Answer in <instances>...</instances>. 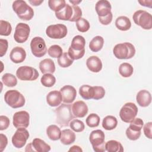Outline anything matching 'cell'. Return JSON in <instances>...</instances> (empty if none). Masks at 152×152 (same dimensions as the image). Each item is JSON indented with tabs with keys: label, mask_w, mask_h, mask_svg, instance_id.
Returning a JSON list of instances; mask_svg holds the SVG:
<instances>
[{
	"label": "cell",
	"mask_w": 152,
	"mask_h": 152,
	"mask_svg": "<svg viewBox=\"0 0 152 152\" xmlns=\"http://www.w3.org/2000/svg\"><path fill=\"white\" fill-rule=\"evenodd\" d=\"M72 112L74 117L83 118L88 113V106L83 101L79 100L74 103L71 107Z\"/></svg>",
	"instance_id": "2e32d148"
},
{
	"label": "cell",
	"mask_w": 152,
	"mask_h": 152,
	"mask_svg": "<svg viewBox=\"0 0 152 152\" xmlns=\"http://www.w3.org/2000/svg\"><path fill=\"white\" fill-rule=\"evenodd\" d=\"M67 27L62 24H56L49 26L46 30V35L53 39H61L67 34Z\"/></svg>",
	"instance_id": "9c48e42d"
},
{
	"label": "cell",
	"mask_w": 152,
	"mask_h": 152,
	"mask_svg": "<svg viewBox=\"0 0 152 152\" xmlns=\"http://www.w3.org/2000/svg\"><path fill=\"white\" fill-rule=\"evenodd\" d=\"M88 69L93 72H99L102 69V62L100 59L96 56H91L86 61Z\"/></svg>",
	"instance_id": "44dd1931"
},
{
	"label": "cell",
	"mask_w": 152,
	"mask_h": 152,
	"mask_svg": "<svg viewBox=\"0 0 152 152\" xmlns=\"http://www.w3.org/2000/svg\"><path fill=\"white\" fill-rule=\"evenodd\" d=\"M43 2V1H37V0H33V1H29V2L34 6H38L40 5L42 2Z\"/></svg>",
	"instance_id": "11a10c76"
},
{
	"label": "cell",
	"mask_w": 152,
	"mask_h": 152,
	"mask_svg": "<svg viewBox=\"0 0 152 152\" xmlns=\"http://www.w3.org/2000/svg\"><path fill=\"white\" fill-rule=\"evenodd\" d=\"M68 54L71 59L74 60H77L81 59L83 57L85 54V49L81 50H75L71 48V46L68 49Z\"/></svg>",
	"instance_id": "7bdbcfd3"
},
{
	"label": "cell",
	"mask_w": 152,
	"mask_h": 152,
	"mask_svg": "<svg viewBox=\"0 0 152 152\" xmlns=\"http://www.w3.org/2000/svg\"><path fill=\"white\" fill-rule=\"evenodd\" d=\"M105 135L103 131L96 129L93 131L89 137V140L96 152H104L105 148Z\"/></svg>",
	"instance_id": "5b68a950"
},
{
	"label": "cell",
	"mask_w": 152,
	"mask_h": 152,
	"mask_svg": "<svg viewBox=\"0 0 152 152\" xmlns=\"http://www.w3.org/2000/svg\"><path fill=\"white\" fill-rule=\"evenodd\" d=\"M50 150V146L46 143L43 140L36 138L31 143L27 145L26 151H37V152H47Z\"/></svg>",
	"instance_id": "5bb4252c"
},
{
	"label": "cell",
	"mask_w": 152,
	"mask_h": 152,
	"mask_svg": "<svg viewBox=\"0 0 152 152\" xmlns=\"http://www.w3.org/2000/svg\"><path fill=\"white\" fill-rule=\"evenodd\" d=\"M69 151H78V152H81L83 151V150L81 149V148L78 146V145H73L68 150Z\"/></svg>",
	"instance_id": "db71d44e"
},
{
	"label": "cell",
	"mask_w": 152,
	"mask_h": 152,
	"mask_svg": "<svg viewBox=\"0 0 152 152\" xmlns=\"http://www.w3.org/2000/svg\"><path fill=\"white\" fill-rule=\"evenodd\" d=\"M46 134L50 140L56 141L60 139L61 131L57 125H50L46 128Z\"/></svg>",
	"instance_id": "484cf974"
},
{
	"label": "cell",
	"mask_w": 152,
	"mask_h": 152,
	"mask_svg": "<svg viewBox=\"0 0 152 152\" xmlns=\"http://www.w3.org/2000/svg\"><path fill=\"white\" fill-rule=\"evenodd\" d=\"M69 126L72 130L77 132H82L85 128L84 122L77 119H72L69 122Z\"/></svg>",
	"instance_id": "60d3db41"
},
{
	"label": "cell",
	"mask_w": 152,
	"mask_h": 152,
	"mask_svg": "<svg viewBox=\"0 0 152 152\" xmlns=\"http://www.w3.org/2000/svg\"><path fill=\"white\" fill-rule=\"evenodd\" d=\"M100 117L96 113L90 114L86 118V122L88 126L90 128H94L99 126L100 124Z\"/></svg>",
	"instance_id": "8d00e7d4"
},
{
	"label": "cell",
	"mask_w": 152,
	"mask_h": 152,
	"mask_svg": "<svg viewBox=\"0 0 152 152\" xmlns=\"http://www.w3.org/2000/svg\"><path fill=\"white\" fill-rule=\"evenodd\" d=\"M56 115V122L61 126H67L74 118L72 114L71 105L63 103L54 110Z\"/></svg>",
	"instance_id": "6da1fadb"
},
{
	"label": "cell",
	"mask_w": 152,
	"mask_h": 152,
	"mask_svg": "<svg viewBox=\"0 0 152 152\" xmlns=\"http://www.w3.org/2000/svg\"><path fill=\"white\" fill-rule=\"evenodd\" d=\"M42 84L46 87H51L56 83V78L52 74H45L40 79Z\"/></svg>",
	"instance_id": "e575fe53"
},
{
	"label": "cell",
	"mask_w": 152,
	"mask_h": 152,
	"mask_svg": "<svg viewBox=\"0 0 152 152\" xmlns=\"http://www.w3.org/2000/svg\"><path fill=\"white\" fill-rule=\"evenodd\" d=\"M118 125L117 119L112 115H108L104 118L102 121L103 128L107 131L114 129Z\"/></svg>",
	"instance_id": "83f0119b"
},
{
	"label": "cell",
	"mask_w": 152,
	"mask_h": 152,
	"mask_svg": "<svg viewBox=\"0 0 152 152\" xmlns=\"http://www.w3.org/2000/svg\"><path fill=\"white\" fill-rule=\"evenodd\" d=\"M143 131L144 135L146 137L149 139L152 138V134H151V128H152V122H149L146 123L144 125H143Z\"/></svg>",
	"instance_id": "681fc988"
},
{
	"label": "cell",
	"mask_w": 152,
	"mask_h": 152,
	"mask_svg": "<svg viewBox=\"0 0 152 152\" xmlns=\"http://www.w3.org/2000/svg\"><path fill=\"white\" fill-rule=\"evenodd\" d=\"M62 97V102L65 103L70 104L76 98L77 91L75 88L71 85H66L60 89Z\"/></svg>",
	"instance_id": "9a60e30c"
},
{
	"label": "cell",
	"mask_w": 152,
	"mask_h": 152,
	"mask_svg": "<svg viewBox=\"0 0 152 152\" xmlns=\"http://www.w3.org/2000/svg\"><path fill=\"white\" fill-rule=\"evenodd\" d=\"M76 27L79 31L85 33L89 30L90 25L88 20L81 17L76 21Z\"/></svg>",
	"instance_id": "ab89813d"
},
{
	"label": "cell",
	"mask_w": 152,
	"mask_h": 152,
	"mask_svg": "<svg viewBox=\"0 0 152 152\" xmlns=\"http://www.w3.org/2000/svg\"><path fill=\"white\" fill-rule=\"evenodd\" d=\"M71 4H73V5H78L79 3H80V2H81V1H71V0H69V1Z\"/></svg>",
	"instance_id": "9f6ffc18"
},
{
	"label": "cell",
	"mask_w": 152,
	"mask_h": 152,
	"mask_svg": "<svg viewBox=\"0 0 152 152\" xmlns=\"http://www.w3.org/2000/svg\"><path fill=\"white\" fill-rule=\"evenodd\" d=\"M0 151H3L4 150L7 144H8V139L6 135L3 134H0Z\"/></svg>",
	"instance_id": "816d5d0a"
},
{
	"label": "cell",
	"mask_w": 152,
	"mask_h": 152,
	"mask_svg": "<svg viewBox=\"0 0 152 152\" xmlns=\"http://www.w3.org/2000/svg\"><path fill=\"white\" fill-rule=\"evenodd\" d=\"M8 47V43L6 39H0V56L2 57L7 53Z\"/></svg>",
	"instance_id": "c3c4849f"
},
{
	"label": "cell",
	"mask_w": 152,
	"mask_h": 152,
	"mask_svg": "<svg viewBox=\"0 0 152 152\" xmlns=\"http://www.w3.org/2000/svg\"><path fill=\"white\" fill-rule=\"evenodd\" d=\"M28 137V131L25 128H18L12 137V144L15 147L21 148L26 144Z\"/></svg>",
	"instance_id": "7c38bea8"
},
{
	"label": "cell",
	"mask_w": 152,
	"mask_h": 152,
	"mask_svg": "<svg viewBox=\"0 0 152 152\" xmlns=\"http://www.w3.org/2000/svg\"><path fill=\"white\" fill-rule=\"evenodd\" d=\"M115 56L119 59H128L132 58L135 53L134 46L129 42L117 44L113 49Z\"/></svg>",
	"instance_id": "3957f363"
},
{
	"label": "cell",
	"mask_w": 152,
	"mask_h": 152,
	"mask_svg": "<svg viewBox=\"0 0 152 152\" xmlns=\"http://www.w3.org/2000/svg\"><path fill=\"white\" fill-rule=\"evenodd\" d=\"M73 63V60L70 58L67 52H64L58 58V64L62 68H67Z\"/></svg>",
	"instance_id": "d590c367"
},
{
	"label": "cell",
	"mask_w": 152,
	"mask_h": 152,
	"mask_svg": "<svg viewBox=\"0 0 152 152\" xmlns=\"http://www.w3.org/2000/svg\"><path fill=\"white\" fill-rule=\"evenodd\" d=\"M138 113L137 106L132 102L126 103L119 111L121 120L126 123H130L136 117Z\"/></svg>",
	"instance_id": "52a82bcc"
},
{
	"label": "cell",
	"mask_w": 152,
	"mask_h": 152,
	"mask_svg": "<svg viewBox=\"0 0 152 152\" xmlns=\"http://www.w3.org/2000/svg\"><path fill=\"white\" fill-rule=\"evenodd\" d=\"M12 7L14 11L21 20L28 21L34 16V11L33 8L24 1H14Z\"/></svg>",
	"instance_id": "7a4b0ae2"
},
{
	"label": "cell",
	"mask_w": 152,
	"mask_h": 152,
	"mask_svg": "<svg viewBox=\"0 0 152 152\" xmlns=\"http://www.w3.org/2000/svg\"><path fill=\"white\" fill-rule=\"evenodd\" d=\"M30 32V28L27 24L19 23L15 27L14 38L16 42L23 43L27 41Z\"/></svg>",
	"instance_id": "8fae6325"
},
{
	"label": "cell",
	"mask_w": 152,
	"mask_h": 152,
	"mask_svg": "<svg viewBox=\"0 0 152 152\" xmlns=\"http://www.w3.org/2000/svg\"><path fill=\"white\" fill-rule=\"evenodd\" d=\"M30 48L32 54L37 58L43 56L47 52L45 42L41 37H34L30 42Z\"/></svg>",
	"instance_id": "30bf717a"
},
{
	"label": "cell",
	"mask_w": 152,
	"mask_h": 152,
	"mask_svg": "<svg viewBox=\"0 0 152 152\" xmlns=\"http://www.w3.org/2000/svg\"><path fill=\"white\" fill-rule=\"evenodd\" d=\"M79 94L84 99H91L93 97V87L89 85H83L79 88Z\"/></svg>",
	"instance_id": "1f68e13d"
},
{
	"label": "cell",
	"mask_w": 152,
	"mask_h": 152,
	"mask_svg": "<svg viewBox=\"0 0 152 152\" xmlns=\"http://www.w3.org/2000/svg\"><path fill=\"white\" fill-rule=\"evenodd\" d=\"M103 44V38L100 36H96L89 43V48L92 52H97L102 49Z\"/></svg>",
	"instance_id": "4316f807"
},
{
	"label": "cell",
	"mask_w": 152,
	"mask_h": 152,
	"mask_svg": "<svg viewBox=\"0 0 152 152\" xmlns=\"http://www.w3.org/2000/svg\"><path fill=\"white\" fill-rule=\"evenodd\" d=\"M48 53L50 56L53 58H58L62 55L63 51L62 48L60 46L58 45H53L49 48Z\"/></svg>",
	"instance_id": "f35d334b"
},
{
	"label": "cell",
	"mask_w": 152,
	"mask_h": 152,
	"mask_svg": "<svg viewBox=\"0 0 152 152\" xmlns=\"http://www.w3.org/2000/svg\"><path fill=\"white\" fill-rule=\"evenodd\" d=\"M132 18L137 25L140 26L144 30H150L152 28V16L144 10H140L135 11L133 14Z\"/></svg>",
	"instance_id": "8992f818"
},
{
	"label": "cell",
	"mask_w": 152,
	"mask_h": 152,
	"mask_svg": "<svg viewBox=\"0 0 152 152\" xmlns=\"http://www.w3.org/2000/svg\"><path fill=\"white\" fill-rule=\"evenodd\" d=\"M86 45V40L83 36L77 35L72 40L71 48L75 50H81L84 49Z\"/></svg>",
	"instance_id": "f1b7e54d"
},
{
	"label": "cell",
	"mask_w": 152,
	"mask_h": 152,
	"mask_svg": "<svg viewBox=\"0 0 152 152\" xmlns=\"http://www.w3.org/2000/svg\"><path fill=\"white\" fill-rule=\"evenodd\" d=\"M2 83L7 87H12L17 84V80L13 74L6 73L2 76L1 78Z\"/></svg>",
	"instance_id": "d6a6232c"
},
{
	"label": "cell",
	"mask_w": 152,
	"mask_h": 152,
	"mask_svg": "<svg viewBox=\"0 0 152 152\" xmlns=\"http://www.w3.org/2000/svg\"><path fill=\"white\" fill-rule=\"evenodd\" d=\"M115 26L121 31H126L131 28V22L128 17L126 16H120L116 18Z\"/></svg>",
	"instance_id": "d4e9b609"
},
{
	"label": "cell",
	"mask_w": 152,
	"mask_h": 152,
	"mask_svg": "<svg viewBox=\"0 0 152 152\" xmlns=\"http://www.w3.org/2000/svg\"><path fill=\"white\" fill-rule=\"evenodd\" d=\"M30 123V115L25 110L15 112L12 117V124L15 128H27Z\"/></svg>",
	"instance_id": "4fadbf2b"
},
{
	"label": "cell",
	"mask_w": 152,
	"mask_h": 152,
	"mask_svg": "<svg viewBox=\"0 0 152 152\" xmlns=\"http://www.w3.org/2000/svg\"><path fill=\"white\" fill-rule=\"evenodd\" d=\"M93 99L100 100L105 95V90L102 86H93Z\"/></svg>",
	"instance_id": "f6af8a7d"
},
{
	"label": "cell",
	"mask_w": 152,
	"mask_h": 152,
	"mask_svg": "<svg viewBox=\"0 0 152 152\" xmlns=\"http://www.w3.org/2000/svg\"><path fill=\"white\" fill-rule=\"evenodd\" d=\"M12 31V27L11 24L2 20H0V34L1 36H9Z\"/></svg>",
	"instance_id": "74e56055"
},
{
	"label": "cell",
	"mask_w": 152,
	"mask_h": 152,
	"mask_svg": "<svg viewBox=\"0 0 152 152\" xmlns=\"http://www.w3.org/2000/svg\"><path fill=\"white\" fill-rule=\"evenodd\" d=\"M26 57V52L25 50L19 46L14 48L10 54V58L12 62L15 64L23 62Z\"/></svg>",
	"instance_id": "e0dca14e"
},
{
	"label": "cell",
	"mask_w": 152,
	"mask_h": 152,
	"mask_svg": "<svg viewBox=\"0 0 152 152\" xmlns=\"http://www.w3.org/2000/svg\"><path fill=\"white\" fill-rule=\"evenodd\" d=\"M75 134L71 129H65L61 131L60 140L64 145H69L73 143L75 140Z\"/></svg>",
	"instance_id": "603a6c76"
},
{
	"label": "cell",
	"mask_w": 152,
	"mask_h": 152,
	"mask_svg": "<svg viewBox=\"0 0 152 152\" xmlns=\"http://www.w3.org/2000/svg\"><path fill=\"white\" fill-rule=\"evenodd\" d=\"M9 118L4 115L0 116V130L3 131L7 129L10 125Z\"/></svg>",
	"instance_id": "7dc6e473"
},
{
	"label": "cell",
	"mask_w": 152,
	"mask_h": 152,
	"mask_svg": "<svg viewBox=\"0 0 152 152\" xmlns=\"http://www.w3.org/2000/svg\"><path fill=\"white\" fill-rule=\"evenodd\" d=\"M111 5L107 0H100L95 5V10L99 17H104L111 12Z\"/></svg>",
	"instance_id": "ac0fdd59"
},
{
	"label": "cell",
	"mask_w": 152,
	"mask_h": 152,
	"mask_svg": "<svg viewBox=\"0 0 152 152\" xmlns=\"http://www.w3.org/2000/svg\"><path fill=\"white\" fill-rule=\"evenodd\" d=\"M72 15V8L69 4H66L65 7L61 11L55 12L56 17L61 20L69 21Z\"/></svg>",
	"instance_id": "cb8c5ba5"
},
{
	"label": "cell",
	"mask_w": 152,
	"mask_h": 152,
	"mask_svg": "<svg viewBox=\"0 0 152 152\" xmlns=\"http://www.w3.org/2000/svg\"><path fill=\"white\" fill-rule=\"evenodd\" d=\"M143 125L144 122L141 118H135V119L130 122V125L128 128L133 131L141 132Z\"/></svg>",
	"instance_id": "b9f144b4"
},
{
	"label": "cell",
	"mask_w": 152,
	"mask_h": 152,
	"mask_svg": "<svg viewBox=\"0 0 152 152\" xmlns=\"http://www.w3.org/2000/svg\"><path fill=\"white\" fill-rule=\"evenodd\" d=\"M126 135L128 139L132 141H135L138 140L140 135L141 132H135L131 130L129 128H128L126 130Z\"/></svg>",
	"instance_id": "bcb514c9"
},
{
	"label": "cell",
	"mask_w": 152,
	"mask_h": 152,
	"mask_svg": "<svg viewBox=\"0 0 152 152\" xmlns=\"http://www.w3.org/2000/svg\"><path fill=\"white\" fill-rule=\"evenodd\" d=\"M106 151L109 152H122L124 148L120 142L116 140H109L105 143Z\"/></svg>",
	"instance_id": "f546056e"
},
{
	"label": "cell",
	"mask_w": 152,
	"mask_h": 152,
	"mask_svg": "<svg viewBox=\"0 0 152 152\" xmlns=\"http://www.w3.org/2000/svg\"><path fill=\"white\" fill-rule=\"evenodd\" d=\"M72 15L69 20V21L71 22H76L80 18H81L82 16V11L80 7L78 5H72Z\"/></svg>",
	"instance_id": "ee69618b"
},
{
	"label": "cell",
	"mask_w": 152,
	"mask_h": 152,
	"mask_svg": "<svg viewBox=\"0 0 152 152\" xmlns=\"http://www.w3.org/2000/svg\"><path fill=\"white\" fill-rule=\"evenodd\" d=\"M134 72L133 66L129 63L124 62L121 64L119 66V72L123 77H129Z\"/></svg>",
	"instance_id": "4dcf8cb0"
},
{
	"label": "cell",
	"mask_w": 152,
	"mask_h": 152,
	"mask_svg": "<svg viewBox=\"0 0 152 152\" xmlns=\"http://www.w3.org/2000/svg\"><path fill=\"white\" fill-rule=\"evenodd\" d=\"M49 7L55 12L61 11L66 5L65 0H49L48 1Z\"/></svg>",
	"instance_id": "836d02e7"
},
{
	"label": "cell",
	"mask_w": 152,
	"mask_h": 152,
	"mask_svg": "<svg viewBox=\"0 0 152 152\" xmlns=\"http://www.w3.org/2000/svg\"><path fill=\"white\" fill-rule=\"evenodd\" d=\"M62 97L60 91L53 90L50 91L46 96L47 103L52 107H56L61 104Z\"/></svg>",
	"instance_id": "ffe728a7"
},
{
	"label": "cell",
	"mask_w": 152,
	"mask_h": 152,
	"mask_svg": "<svg viewBox=\"0 0 152 152\" xmlns=\"http://www.w3.org/2000/svg\"><path fill=\"white\" fill-rule=\"evenodd\" d=\"M39 69L42 74H53L55 71V65L51 59L46 58L40 62Z\"/></svg>",
	"instance_id": "7402d4cb"
},
{
	"label": "cell",
	"mask_w": 152,
	"mask_h": 152,
	"mask_svg": "<svg viewBox=\"0 0 152 152\" xmlns=\"http://www.w3.org/2000/svg\"><path fill=\"white\" fill-rule=\"evenodd\" d=\"M4 100L8 106L14 109L23 107L26 102L24 96L16 90L7 91L4 95Z\"/></svg>",
	"instance_id": "277c9868"
},
{
	"label": "cell",
	"mask_w": 152,
	"mask_h": 152,
	"mask_svg": "<svg viewBox=\"0 0 152 152\" xmlns=\"http://www.w3.org/2000/svg\"><path fill=\"white\" fill-rule=\"evenodd\" d=\"M112 18H113V15L111 12L108 15L104 17H99V20L102 24L108 25L112 22Z\"/></svg>",
	"instance_id": "f907efd6"
},
{
	"label": "cell",
	"mask_w": 152,
	"mask_h": 152,
	"mask_svg": "<svg viewBox=\"0 0 152 152\" xmlns=\"http://www.w3.org/2000/svg\"><path fill=\"white\" fill-rule=\"evenodd\" d=\"M136 100L140 106L147 107L151 102V95L148 91L141 90L137 94Z\"/></svg>",
	"instance_id": "d6986e66"
},
{
	"label": "cell",
	"mask_w": 152,
	"mask_h": 152,
	"mask_svg": "<svg viewBox=\"0 0 152 152\" xmlns=\"http://www.w3.org/2000/svg\"><path fill=\"white\" fill-rule=\"evenodd\" d=\"M16 76L22 81H34L39 77V72L31 66H21L17 69Z\"/></svg>",
	"instance_id": "ba28073f"
},
{
	"label": "cell",
	"mask_w": 152,
	"mask_h": 152,
	"mask_svg": "<svg viewBox=\"0 0 152 152\" xmlns=\"http://www.w3.org/2000/svg\"><path fill=\"white\" fill-rule=\"evenodd\" d=\"M138 2L142 6L151 8V4H152V1L151 0H149V1H147V0H145V1H138Z\"/></svg>",
	"instance_id": "f5cc1de1"
}]
</instances>
